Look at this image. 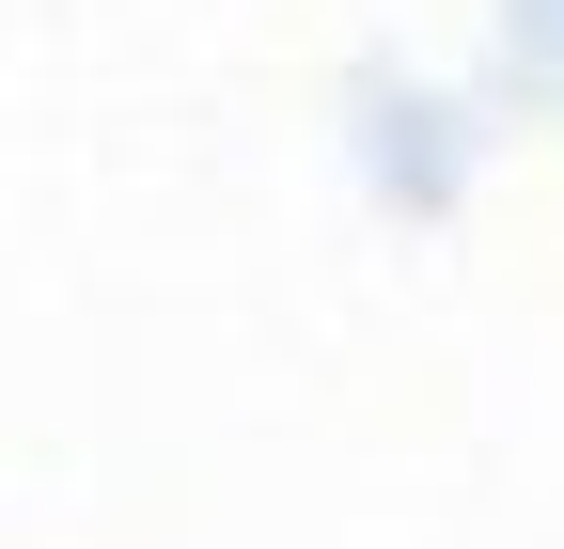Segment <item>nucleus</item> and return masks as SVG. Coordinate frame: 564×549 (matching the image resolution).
I'll return each mask as SVG.
<instances>
[]
</instances>
